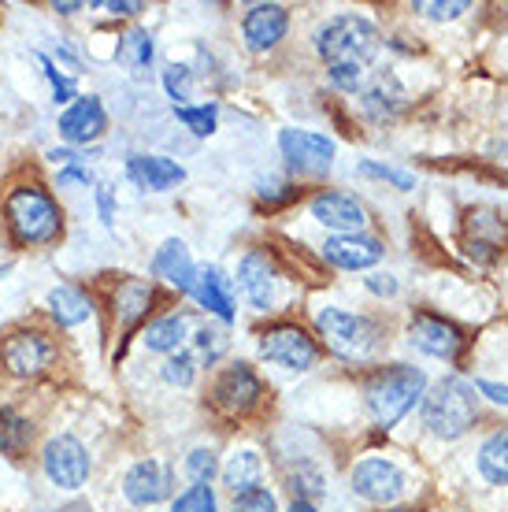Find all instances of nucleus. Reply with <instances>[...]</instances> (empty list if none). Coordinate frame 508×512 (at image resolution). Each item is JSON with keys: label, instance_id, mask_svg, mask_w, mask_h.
I'll return each instance as SVG.
<instances>
[{"label": "nucleus", "instance_id": "obj_1", "mask_svg": "<svg viewBox=\"0 0 508 512\" xmlns=\"http://www.w3.org/2000/svg\"><path fill=\"white\" fill-rule=\"evenodd\" d=\"M382 49L379 26L371 23L368 15H334L316 30V52L327 64V75L338 90L356 93L368 78V67L375 64V56Z\"/></svg>", "mask_w": 508, "mask_h": 512}, {"label": "nucleus", "instance_id": "obj_2", "mask_svg": "<svg viewBox=\"0 0 508 512\" xmlns=\"http://www.w3.org/2000/svg\"><path fill=\"white\" fill-rule=\"evenodd\" d=\"M4 223L12 234L15 245L23 249H38V245H52L64 234V212L60 201L52 197L38 182H23L4 197Z\"/></svg>", "mask_w": 508, "mask_h": 512}, {"label": "nucleus", "instance_id": "obj_3", "mask_svg": "<svg viewBox=\"0 0 508 512\" xmlns=\"http://www.w3.org/2000/svg\"><path fill=\"white\" fill-rule=\"evenodd\" d=\"M475 386L464 383L460 375H449L442 383H434L427 394H423V427L431 431L434 438H464L479 420V409H475Z\"/></svg>", "mask_w": 508, "mask_h": 512}, {"label": "nucleus", "instance_id": "obj_4", "mask_svg": "<svg viewBox=\"0 0 508 512\" xmlns=\"http://www.w3.org/2000/svg\"><path fill=\"white\" fill-rule=\"evenodd\" d=\"M423 394H427V375L412 364H390L371 375L364 386L368 412L379 427H394L416 401H423Z\"/></svg>", "mask_w": 508, "mask_h": 512}, {"label": "nucleus", "instance_id": "obj_5", "mask_svg": "<svg viewBox=\"0 0 508 512\" xmlns=\"http://www.w3.org/2000/svg\"><path fill=\"white\" fill-rule=\"evenodd\" d=\"M316 331L327 346L345 360H364L375 353L379 346V323L360 316V312H349V308L327 305L316 312Z\"/></svg>", "mask_w": 508, "mask_h": 512}, {"label": "nucleus", "instance_id": "obj_6", "mask_svg": "<svg viewBox=\"0 0 508 512\" xmlns=\"http://www.w3.org/2000/svg\"><path fill=\"white\" fill-rule=\"evenodd\" d=\"M260 357L275 368H286V372H308L319 360V346L308 338L305 327L297 323H271L267 331H260Z\"/></svg>", "mask_w": 508, "mask_h": 512}, {"label": "nucleus", "instance_id": "obj_7", "mask_svg": "<svg viewBox=\"0 0 508 512\" xmlns=\"http://www.w3.org/2000/svg\"><path fill=\"white\" fill-rule=\"evenodd\" d=\"M56 357L52 338L38 327H19L0 342V368L15 379H38Z\"/></svg>", "mask_w": 508, "mask_h": 512}, {"label": "nucleus", "instance_id": "obj_8", "mask_svg": "<svg viewBox=\"0 0 508 512\" xmlns=\"http://www.w3.org/2000/svg\"><path fill=\"white\" fill-rule=\"evenodd\" d=\"M41 468L52 487L82 490L89 483L93 461H89V449L75 435H52L41 449Z\"/></svg>", "mask_w": 508, "mask_h": 512}, {"label": "nucleus", "instance_id": "obj_9", "mask_svg": "<svg viewBox=\"0 0 508 512\" xmlns=\"http://www.w3.org/2000/svg\"><path fill=\"white\" fill-rule=\"evenodd\" d=\"M279 153L293 175H327L334 164V141L319 130L286 127L279 134Z\"/></svg>", "mask_w": 508, "mask_h": 512}, {"label": "nucleus", "instance_id": "obj_10", "mask_svg": "<svg viewBox=\"0 0 508 512\" xmlns=\"http://www.w3.org/2000/svg\"><path fill=\"white\" fill-rule=\"evenodd\" d=\"M260 397H264V383H260V375L245 360L227 364L216 375V383H212V405L223 416H245V412H253L260 405Z\"/></svg>", "mask_w": 508, "mask_h": 512}, {"label": "nucleus", "instance_id": "obj_11", "mask_svg": "<svg viewBox=\"0 0 508 512\" xmlns=\"http://www.w3.org/2000/svg\"><path fill=\"white\" fill-rule=\"evenodd\" d=\"M349 483H353V494H360L364 501H375V505H390L408 487L405 472L390 457H364V461H356L353 472H349Z\"/></svg>", "mask_w": 508, "mask_h": 512}, {"label": "nucleus", "instance_id": "obj_12", "mask_svg": "<svg viewBox=\"0 0 508 512\" xmlns=\"http://www.w3.org/2000/svg\"><path fill=\"white\" fill-rule=\"evenodd\" d=\"M60 138L71 145V149H86L93 141L104 138V130H108V112H104V101L97 93H86V97H75V101L67 104L64 112H60Z\"/></svg>", "mask_w": 508, "mask_h": 512}, {"label": "nucleus", "instance_id": "obj_13", "mask_svg": "<svg viewBox=\"0 0 508 512\" xmlns=\"http://www.w3.org/2000/svg\"><path fill=\"white\" fill-rule=\"evenodd\" d=\"M238 290L249 301V308H267L275 305V290H279V268L275 260L260 249H249V253L238 260Z\"/></svg>", "mask_w": 508, "mask_h": 512}, {"label": "nucleus", "instance_id": "obj_14", "mask_svg": "<svg viewBox=\"0 0 508 512\" xmlns=\"http://www.w3.org/2000/svg\"><path fill=\"white\" fill-rule=\"evenodd\" d=\"M308 212H312L316 223H323V227H331L338 234H360V227L368 223L364 205L345 190H319L308 201Z\"/></svg>", "mask_w": 508, "mask_h": 512}, {"label": "nucleus", "instance_id": "obj_15", "mask_svg": "<svg viewBox=\"0 0 508 512\" xmlns=\"http://www.w3.org/2000/svg\"><path fill=\"white\" fill-rule=\"evenodd\" d=\"M412 346L427 357L457 360L460 349H464V334H460L457 323L442 320L434 312H420V316H412Z\"/></svg>", "mask_w": 508, "mask_h": 512}, {"label": "nucleus", "instance_id": "obj_16", "mask_svg": "<svg viewBox=\"0 0 508 512\" xmlns=\"http://www.w3.org/2000/svg\"><path fill=\"white\" fill-rule=\"evenodd\" d=\"M323 260L331 264V268H342V271H368L375 268L382 260V242L379 238H371V234H334L323 242Z\"/></svg>", "mask_w": 508, "mask_h": 512}, {"label": "nucleus", "instance_id": "obj_17", "mask_svg": "<svg viewBox=\"0 0 508 512\" xmlns=\"http://www.w3.org/2000/svg\"><path fill=\"white\" fill-rule=\"evenodd\" d=\"M190 294L197 297V305H201L208 316H216V320H223V323L238 320L234 279H227V271H219L216 264H208V268H197V279H193Z\"/></svg>", "mask_w": 508, "mask_h": 512}, {"label": "nucleus", "instance_id": "obj_18", "mask_svg": "<svg viewBox=\"0 0 508 512\" xmlns=\"http://www.w3.org/2000/svg\"><path fill=\"white\" fill-rule=\"evenodd\" d=\"M127 175L134 186H141V190L167 193L186 182V167L178 164V160H171V156H160V153H130Z\"/></svg>", "mask_w": 508, "mask_h": 512}, {"label": "nucleus", "instance_id": "obj_19", "mask_svg": "<svg viewBox=\"0 0 508 512\" xmlns=\"http://www.w3.org/2000/svg\"><path fill=\"white\" fill-rule=\"evenodd\" d=\"M290 30V12L282 4H253L242 19V38L253 52L275 49Z\"/></svg>", "mask_w": 508, "mask_h": 512}, {"label": "nucleus", "instance_id": "obj_20", "mask_svg": "<svg viewBox=\"0 0 508 512\" xmlns=\"http://www.w3.org/2000/svg\"><path fill=\"white\" fill-rule=\"evenodd\" d=\"M123 494H127L130 505H141V509L156 505V501H164L171 494V472L160 461L145 457L123 475Z\"/></svg>", "mask_w": 508, "mask_h": 512}, {"label": "nucleus", "instance_id": "obj_21", "mask_svg": "<svg viewBox=\"0 0 508 512\" xmlns=\"http://www.w3.org/2000/svg\"><path fill=\"white\" fill-rule=\"evenodd\" d=\"M149 268H153L156 279L167 282V286L178 290V294H190L193 279H197V264H193V256L182 238H167V242L153 253V264H149Z\"/></svg>", "mask_w": 508, "mask_h": 512}, {"label": "nucleus", "instance_id": "obj_22", "mask_svg": "<svg viewBox=\"0 0 508 512\" xmlns=\"http://www.w3.org/2000/svg\"><path fill=\"white\" fill-rule=\"evenodd\" d=\"M112 305H115V327H119V334H127L134 323H141L145 316H149L153 286L141 279H123L119 286H115Z\"/></svg>", "mask_w": 508, "mask_h": 512}, {"label": "nucleus", "instance_id": "obj_23", "mask_svg": "<svg viewBox=\"0 0 508 512\" xmlns=\"http://www.w3.org/2000/svg\"><path fill=\"white\" fill-rule=\"evenodd\" d=\"M260 479H264V457L256 453L253 446H242L234 449L223 464V487L238 498V494H249V490L260 487Z\"/></svg>", "mask_w": 508, "mask_h": 512}, {"label": "nucleus", "instance_id": "obj_24", "mask_svg": "<svg viewBox=\"0 0 508 512\" xmlns=\"http://www.w3.org/2000/svg\"><path fill=\"white\" fill-rule=\"evenodd\" d=\"M49 316L60 327H78V323H86L89 316H93V294H86L82 286H71V282H64V286H56V290H49Z\"/></svg>", "mask_w": 508, "mask_h": 512}, {"label": "nucleus", "instance_id": "obj_25", "mask_svg": "<svg viewBox=\"0 0 508 512\" xmlns=\"http://www.w3.org/2000/svg\"><path fill=\"white\" fill-rule=\"evenodd\" d=\"M186 334H190V316L186 312H171V316H160L153 320L145 331H141V346L149 349V353H178L182 342H186Z\"/></svg>", "mask_w": 508, "mask_h": 512}, {"label": "nucleus", "instance_id": "obj_26", "mask_svg": "<svg viewBox=\"0 0 508 512\" xmlns=\"http://www.w3.org/2000/svg\"><path fill=\"white\" fill-rule=\"evenodd\" d=\"M115 60L127 67L130 75H145L156 60V45H153V34L149 30H141V26H130L127 34L119 38V49H115Z\"/></svg>", "mask_w": 508, "mask_h": 512}, {"label": "nucleus", "instance_id": "obj_27", "mask_svg": "<svg viewBox=\"0 0 508 512\" xmlns=\"http://www.w3.org/2000/svg\"><path fill=\"white\" fill-rule=\"evenodd\" d=\"M479 475L494 487H508V427L494 431L479 446Z\"/></svg>", "mask_w": 508, "mask_h": 512}, {"label": "nucleus", "instance_id": "obj_28", "mask_svg": "<svg viewBox=\"0 0 508 512\" xmlns=\"http://www.w3.org/2000/svg\"><path fill=\"white\" fill-rule=\"evenodd\" d=\"M34 442V423L19 416L15 409H0V453L19 461Z\"/></svg>", "mask_w": 508, "mask_h": 512}, {"label": "nucleus", "instance_id": "obj_29", "mask_svg": "<svg viewBox=\"0 0 508 512\" xmlns=\"http://www.w3.org/2000/svg\"><path fill=\"white\" fill-rule=\"evenodd\" d=\"M230 349V338L223 327H216V323H204V327H197V334H193V360L197 364H204V368H212V364H219L223 360V353Z\"/></svg>", "mask_w": 508, "mask_h": 512}, {"label": "nucleus", "instance_id": "obj_30", "mask_svg": "<svg viewBox=\"0 0 508 512\" xmlns=\"http://www.w3.org/2000/svg\"><path fill=\"white\" fill-rule=\"evenodd\" d=\"M175 119L182 127L190 130L193 138H208V134H216V123H219V104L216 101H204V104H178L175 108Z\"/></svg>", "mask_w": 508, "mask_h": 512}, {"label": "nucleus", "instance_id": "obj_31", "mask_svg": "<svg viewBox=\"0 0 508 512\" xmlns=\"http://www.w3.org/2000/svg\"><path fill=\"white\" fill-rule=\"evenodd\" d=\"M360 108H364V116L371 119H390L401 108V93H397L394 82H375V86H368V90L360 93Z\"/></svg>", "mask_w": 508, "mask_h": 512}, {"label": "nucleus", "instance_id": "obj_32", "mask_svg": "<svg viewBox=\"0 0 508 512\" xmlns=\"http://www.w3.org/2000/svg\"><path fill=\"white\" fill-rule=\"evenodd\" d=\"M356 175H364V179L390 182V186H394V190H401V193L416 190V175H408V171H401V167L382 164V160H360V164H356Z\"/></svg>", "mask_w": 508, "mask_h": 512}, {"label": "nucleus", "instance_id": "obj_33", "mask_svg": "<svg viewBox=\"0 0 508 512\" xmlns=\"http://www.w3.org/2000/svg\"><path fill=\"white\" fill-rule=\"evenodd\" d=\"M171 512H219V501H216V490L208 487V483H193L171 501Z\"/></svg>", "mask_w": 508, "mask_h": 512}, {"label": "nucleus", "instance_id": "obj_34", "mask_svg": "<svg viewBox=\"0 0 508 512\" xmlns=\"http://www.w3.org/2000/svg\"><path fill=\"white\" fill-rule=\"evenodd\" d=\"M34 60L41 64V71H45V78H49L52 86V101L56 104H71L75 101V75H60V67H56V60H49L45 52H34Z\"/></svg>", "mask_w": 508, "mask_h": 512}, {"label": "nucleus", "instance_id": "obj_35", "mask_svg": "<svg viewBox=\"0 0 508 512\" xmlns=\"http://www.w3.org/2000/svg\"><path fill=\"white\" fill-rule=\"evenodd\" d=\"M160 375H164V383H171V386H190L193 375H197V360H193V353L178 349V353H171V357L164 360Z\"/></svg>", "mask_w": 508, "mask_h": 512}, {"label": "nucleus", "instance_id": "obj_36", "mask_svg": "<svg viewBox=\"0 0 508 512\" xmlns=\"http://www.w3.org/2000/svg\"><path fill=\"white\" fill-rule=\"evenodd\" d=\"M164 90H167V97L175 101V108L190 101V93H193V71L190 67H182V64L164 67Z\"/></svg>", "mask_w": 508, "mask_h": 512}, {"label": "nucleus", "instance_id": "obj_37", "mask_svg": "<svg viewBox=\"0 0 508 512\" xmlns=\"http://www.w3.org/2000/svg\"><path fill=\"white\" fill-rule=\"evenodd\" d=\"M219 472V461H216V449H193L190 457H186V475H190L193 483H212V475Z\"/></svg>", "mask_w": 508, "mask_h": 512}, {"label": "nucleus", "instance_id": "obj_38", "mask_svg": "<svg viewBox=\"0 0 508 512\" xmlns=\"http://www.w3.org/2000/svg\"><path fill=\"white\" fill-rule=\"evenodd\" d=\"M230 512H279V501H275V494L267 487H256L249 494H238Z\"/></svg>", "mask_w": 508, "mask_h": 512}, {"label": "nucleus", "instance_id": "obj_39", "mask_svg": "<svg viewBox=\"0 0 508 512\" xmlns=\"http://www.w3.org/2000/svg\"><path fill=\"white\" fill-rule=\"evenodd\" d=\"M471 4L468 0H449V4H416V12L423 15V19H434V23H445V19H457V15H464L468 12Z\"/></svg>", "mask_w": 508, "mask_h": 512}, {"label": "nucleus", "instance_id": "obj_40", "mask_svg": "<svg viewBox=\"0 0 508 512\" xmlns=\"http://www.w3.org/2000/svg\"><path fill=\"white\" fill-rule=\"evenodd\" d=\"M56 182H60V190H67V186H93V171H89L86 164H71V167H60V175H56Z\"/></svg>", "mask_w": 508, "mask_h": 512}, {"label": "nucleus", "instance_id": "obj_41", "mask_svg": "<svg viewBox=\"0 0 508 512\" xmlns=\"http://www.w3.org/2000/svg\"><path fill=\"white\" fill-rule=\"evenodd\" d=\"M93 197H97V212H101V223L104 227H115V193H112V186H97L93 190Z\"/></svg>", "mask_w": 508, "mask_h": 512}, {"label": "nucleus", "instance_id": "obj_42", "mask_svg": "<svg viewBox=\"0 0 508 512\" xmlns=\"http://www.w3.org/2000/svg\"><path fill=\"white\" fill-rule=\"evenodd\" d=\"M364 286H368V294H375V297H394L397 294V279H394V275H382V271L368 275V279H364Z\"/></svg>", "mask_w": 508, "mask_h": 512}, {"label": "nucleus", "instance_id": "obj_43", "mask_svg": "<svg viewBox=\"0 0 508 512\" xmlns=\"http://www.w3.org/2000/svg\"><path fill=\"white\" fill-rule=\"evenodd\" d=\"M475 390H479V394L483 397H490V401H494V405H505L508 409V386H501V383H490V379H475Z\"/></svg>", "mask_w": 508, "mask_h": 512}, {"label": "nucleus", "instance_id": "obj_44", "mask_svg": "<svg viewBox=\"0 0 508 512\" xmlns=\"http://www.w3.org/2000/svg\"><path fill=\"white\" fill-rule=\"evenodd\" d=\"M104 12L108 15H115V19H130V15H138V12H145V4H138V0H123V4H101Z\"/></svg>", "mask_w": 508, "mask_h": 512}, {"label": "nucleus", "instance_id": "obj_45", "mask_svg": "<svg viewBox=\"0 0 508 512\" xmlns=\"http://www.w3.org/2000/svg\"><path fill=\"white\" fill-rule=\"evenodd\" d=\"M286 512H316V505H312V501H308V498H297Z\"/></svg>", "mask_w": 508, "mask_h": 512}, {"label": "nucleus", "instance_id": "obj_46", "mask_svg": "<svg viewBox=\"0 0 508 512\" xmlns=\"http://www.w3.org/2000/svg\"><path fill=\"white\" fill-rule=\"evenodd\" d=\"M52 12H60V15H75V12H82V4H52Z\"/></svg>", "mask_w": 508, "mask_h": 512}]
</instances>
